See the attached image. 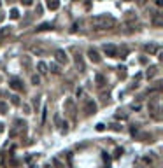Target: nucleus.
<instances>
[{
    "label": "nucleus",
    "instance_id": "f257e3e1",
    "mask_svg": "<svg viewBox=\"0 0 163 168\" xmlns=\"http://www.w3.org/2000/svg\"><path fill=\"white\" fill-rule=\"evenodd\" d=\"M91 27L95 30H111L116 27V18H112L111 14H97L95 18H91Z\"/></svg>",
    "mask_w": 163,
    "mask_h": 168
},
{
    "label": "nucleus",
    "instance_id": "f03ea898",
    "mask_svg": "<svg viewBox=\"0 0 163 168\" xmlns=\"http://www.w3.org/2000/svg\"><path fill=\"white\" fill-rule=\"evenodd\" d=\"M103 53L107 54V56H111V58H116L118 56V47H116L114 44H105L103 46Z\"/></svg>",
    "mask_w": 163,
    "mask_h": 168
},
{
    "label": "nucleus",
    "instance_id": "7ed1b4c3",
    "mask_svg": "<svg viewBox=\"0 0 163 168\" xmlns=\"http://www.w3.org/2000/svg\"><path fill=\"white\" fill-rule=\"evenodd\" d=\"M54 58H56L58 63H67V61H69V56H67V53L63 49H58V51L54 53Z\"/></svg>",
    "mask_w": 163,
    "mask_h": 168
},
{
    "label": "nucleus",
    "instance_id": "20e7f679",
    "mask_svg": "<svg viewBox=\"0 0 163 168\" xmlns=\"http://www.w3.org/2000/svg\"><path fill=\"white\" fill-rule=\"evenodd\" d=\"M84 112H86L88 116L95 114V112H97V103L93 102V100H88L86 105H84Z\"/></svg>",
    "mask_w": 163,
    "mask_h": 168
},
{
    "label": "nucleus",
    "instance_id": "39448f33",
    "mask_svg": "<svg viewBox=\"0 0 163 168\" xmlns=\"http://www.w3.org/2000/svg\"><path fill=\"white\" fill-rule=\"evenodd\" d=\"M9 88L14 89V91H21V89H23V82L14 77V79H11V82H9Z\"/></svg>",
    "mask_w": 163,
    "mask_h": 168
},
{
    "label": "nucleus",
    "instance_id": "423d86ee",
    "mask_svg": "<svg viewBox=\"0 0 163 168\" xmlns=\"http://www.w3.org/2000/svg\"><path fill=\"white\" fill-rule=\"evenodd\" d=\"M144 49H146V53H149V54H156L158 51H160V46H156V44H147V46H144Z\"/></svg>",
    "mask_w": 163,
    "mask_h": 168
},
{
    "label": "nucleus",
    "instance_id": "0eeeda50",
    "mask_svg": "<svg viewBox=\"0 0 163 168\" xmlns=\"http://www.w3.org/2000/svg\"><path fill=\"white\" fill-rule=\"evenodd\" d=\"M88 56H90V60H91L93 63H100V56H98V53L95 49H90V51H88Z\"/></svg>",
    "mask_w": 163,
    "mask_h": 168
},
{
    "label": "nucleus",
    "instance_id": "6e6552de",
    "mask_svg": "<svg viewBox=\"0 0 163 168\" xmlns=\"http://www.w3.org/2000/svg\"><path fill=\"white\" fill-rule=\"evenodd\" d=\"M46 4H48V9L56 11V9L60 7V0H46Z\"/></svg>",
    "mask_w": 163,
    "mask_h": 168
},
{
    "label": "nucleus",
    "instance_id": "1a4fd4ad",
    "mask_svg": "<svg viewBox=\"0 0 163 168\" xmlns=\"http://www.w3.org/2000/svg\"><path fill=\"white\" fill-rule=\"evenodd\" d=\"M158 74V67H154L153 65L151 68H147V72H146V76H147V79H153V77Z\"/></svg>",
    "mask_w": 163,
    "mask_h": 168
},
{
    "label": "nucleus",
    "instance_id": "9d476101",
    "mask_svg": "<svg viewBox=\"0 0 163 168\" xmlns=\"http://www.w3.org/2000/svg\"><path fill=\"white\" fill-rule=\"evenodd\" d=\"M11 35V27H4V28H0V37L4 39V37H9Z\"/></svg>",
    "mask_w": 163,
    "mask_h": 168
},
{
    "label": "nucleus",
    "instance_id": "9b49d317",
    "mask_svg": "<svg viewBox=\"0 0 163 168\" xmlns=\"http://www.w3.org/2000/svg\"><path fill=\"white\" fill-rule=\"evenodd\" d=\"M37 68H39V72H40V74H48V65H46L44 61H39Z\"/></svg>",
    "mask_w": 163,
    "mask_h": 168
},
{
    "label": "nucleus",
    "instance_id": "f8f14e48",
    "mask_svg": "<svg viewBox=\"0 0 163 168\" xmlns=\"http://www.w3.org/2000/svg\"><path fill=\"white\" fill-rule=\"evenodd\" d=\"M16 126L18 128H25V126H27V123H25V121H16ZM18 133V130H12L11 131V137H14Z\"/></svg>",
    "mask_w": 163,
    "mask_h": 168
},
{
    "label": "nucleus",
    "instance_id": "ddd939ff",
    "mask_svg": "<svg viewBox=\"0 0 163 168\" xmlns=\"http://www.w3.org/2000/svg\"><path fill=\"white\" fill-rule=\"evenodd\" d=\"M149 109H151V114H153V117H158V107H156V103H154V102H151Z\"/></svg>",
    "mask_w": 163,
    "mask_h": 168
},
{
    "label": "nucleus",
    "instance_id": "4468645a",
    "mask_svg": "<svg viewBox=\"0 0 163 168\" xmlns=\"http://www.w3.org/2000/svg\"><path fill=\"white\" fill-rule=\"evenodd\" d=\"M49 28H53V25L51 23H44V25H40V27L37 28L39 32H44V30H49Z\"/></svg>",
    "mask_w": 163,
    "mask_h": 168
},
{
    "label": "nucleus",
    "instance_id": "2eb2a0df",
    "mask_svg": "<svg viewBox=\"0 0 163 168\" xmlns=\"http://www.w3.org/2000/svg\"><path fill=\"white\" fill-rule=\"evenodd\" d=\"M49 70H51V72H53V74H60V67H58V65H56V63H53V65H51V67H49Z\"/></svg>",
    "mask_w": 163,
    "mask_h": 168
},
{
    "label": "nucleus",
    "instance_id": "dca6fc26",
    "mask_svg": "<svg viewBox=\"0 0 163 168\" xmlns=\"http://www.w3.org/2000/svg\"><path fill=\"white\" fill-rule=\"evenodd\" d=\"M11 18L12 19H18V18H19V11H18V9H11Z\"/></svg>",
    "mask_w": 163,
    "mask_h": 168
},
{
    "label": "nucleus",
    "instance_id": "f3484780",
    "mask_svg": "<svg viewBox=\"0 0 163 168\" xmlns=\"http://www.w3.org/2000/svg\"><path fill=\"white\" fill-rule=\"evenodd\" d=\"M32 84L39 86V84H40V77H39V76H32Z\"/></svg>",
    "mask_w": 163,
    "mask_h": 168
},
{
    "label": "nucleus",
    "instance_id": "a211bd4d",
    "mask_svg": "<svg viewBox=\"0 0 163 168\" xmlns=\"http://www.w3.org/2000/svg\"><path fill=\"white\" fill-rule=\"evenodd\" d=\"M95 79H97V82H98V86H103V84H105V79H103L102 76H97V77H95Z\"/></svg>",
    "mask_w": 163,
    "mask_h": 168
},
{
    "label": "nucleus",
    "instance_id": "6ab92c4d",
    "mask_svg": "<svg viewBox=\"0 0 163 168\" xmlns=\"http://www.w3.org/2000/svg\"><path fill=\"white\" fill-rule=\"evenodd\" d=\"M11 102L14 103V105H19V96H18V95H12V96H11Z\"/></svg>",
    "mask_w": 163,
    "mask_h": 168
},
{
    "label": "nucleus",
    "instance_id": "aec40b11",
    "mask_svg": "<svg viewBox=\"0 0 163 168\" xmlns=\"http://www.w3.org/2000/svg\"><path fill=\"white\" fill-rule=\"evenodd\" d=\"M0 112H2V114H6L7 112V103H4V102L0 103Z\"/></svg>",
    "mask_w": 163,
    "mask_h": 168
},
{
    "label": "nucleus",
    "instance_id": "412c9836",
    "mask_svg": "<svg viewBox=\"0 0 163 168\" xmlns=\"http://www.w3.org/2000/svg\"><path fill=\"white\" fill-rule=\"evenodd\" d=\"M53 165H56V168H65L60 161H58V159H56V158H53Z\"/></svg>",
    "mask_w": 163,
    "mask_h": 168
},
{
    "label": "nucleus",
    "instance_id": "4be33fe9",
    "mask_svg": "<svg viewBox=\"0 0 163 168\" xmlns=\"http://www.w3.org/2000/svg\"><path fill=\"white\" fill-rule=\"evenodd\" d=\"M19 2H21L23 6H32L33 4V0H19Z\"/></svg>",
    "mask_w": 163,
    "mask_h": 168
},
{
    "label": "nucleus",
    "instance_id": "5701e85b",
    "mask_svg": "<svg viewBox=\"0 0 163 168\" xmlns=\"http://www.w3.org/2000/svg\"><path fill=\"white\" fill-rule=\"evenodd\" d=\"M23 65H25V67L30 65V58H28V56H25V58H23Z\"/></svg>",
    "mask_w": 163,
    "mask_h": 168
},
{
    "label": "nucleus",
    "instance_id": "b1692460",
    "mask_svg": "<svg viewBox=\"0 0 163 168\" xmlns=\"http://www.w3.org/2000/svg\"><path fill=\"white\" fill-rule=\"evenodd\" d=\"M142 161H144V163H146V165H151V163H153V159H151V158H142Z\"/></svg>",
    "mask_w": 163,
    "mask_h": 168
},
{
    "label": "nucleus",
    "instance_id": "393cba45",
    "mask_svg": "<svg viewBox=\"0 0 163 168\" xmlns=\"http://www.w3.org/2000/svg\"><path fill=\"white\" fill-rule=\"evenodd\" d=\"M121 154H123V149H116V154H114V158H119Z\"/></svg>",
    "mask_w": 163,
    "mask_h": 168
},
{
    "label": "nucleus",
    "instance_id": "a878e982",
    "mask_svg": "<svg viewBox=\"0 0 163 168\" xmlns=\"http://www.w3.org/2000/svg\"><path fill=\"white\" fill-rule=\"evenodd\" d=\"M97 130H98V131H103V130H105V126L100 123V125H97Z\"/></svg>",
    "mask_w": 163,
    "mask_h": 168
},
{
    "label": "nucleus",
    "instance_id": "bb28decb",
    "mask_svg": "<svg viewBox=\"0 0 163 168\" xmlns=\"http://www.w3.org/2000/svg\"><path fill=\"white\" fill-rule=\"evenodd\" d=\"M116 117H118V119H126L128 116H126V114H118V116H116Z\"/></svg>",
    "mask_w": 163,
    "mask_h": 168
},
{
    "label": "nucleus",
    "instance_id": "cd10ccee",
    "mask_svg": "<svg viewBox=\"0 0 163 168\" xmlns=\"http://www.w3.org/2000/svg\"><path fill=\"white\" fill-rule=\"evenodd\" d=\"M2 165H4V154L0 152V166H2Z\"/></svg>",
    "mask_w": 163,
    "mask_h": 168
},
{
    "label": "nucleus",
    "instance_id": "c85d7f7f",
    "mask_svg": "<svg viewBox=\"0 0 163 168\" xmlns=\"http://www.w3.org/2000/svg\"><path fill=\"white\" fill-rule=\"evenodd\" d=\"M156 6H158V7H161V6H163V0H156Z\"/></svg>",
    "mask_w": 163,
    "mask_h": 168
},
{
    "label": "nucleus",
    "instance_id": "c756f323",
    "mask_svg": "<svg viewBox=\"0 0 163 168\" xmlns=\"http://www.w3.org/2000/svg\"><path fill=\"white\" fill-rule=\"evenodd\" d=\"M4 18H6V14H4V12H0V23L4 21Z\"/></svg>",
    "mask_w": 163,
    "mask_h": 168
},
{
    "label": "nucleus",
    "instance_id": "7c9ffc66",
    "mask_svg": "<svg viewBox=\"0 0 163 168\" xmlns=\"http://www.w3.org/2000/svg\"><path fill=\"white\" fill-rule=\"evenodd\" d=\"M137 2H139V6H144V4H146L147 0H137Z\"/></svg>",
    "mask_w": 163,
    "mask_h": 168
},
{
    "label": "nucleus",
    "instance_id": "2f4dec72",
    "mask_svg": "<svg viewBox=\"0 0 163 168\" xmlns=\"http://www.w3.org/2000/svg\"><path fill=\"white\" fill-rule=\"evenodd\" d=\"M2 131H4V125H2V123H0V133H2Z\"/></svg>",
    "mask_w": 163,
    "mask_h": 168
},
{
    "label": "nucleus",
    "instance_id": "473e14b6",
    "mask_svg": "<svg viewBox=\"0 0 163 168\" xmlns=\"http://www.w3.org/2000/svg\"><path fill=\"white\" fill-rule=\"evenodd\" d=\"M44 168H51V166H49V165H46V166H44Z\"/></svg>",
    "mask_w": 163,
    "mask_h": 168
},
{
    "label": "nucleus",
    "instance_id": "72a5a7b5",
    "mask_svg": "<svg viewBox=\"0 0 163 168\" xmlns=\"http://www.w3.org/2000/svg\"><path fill=\"white\" fill-rule=\"evenodd\" d=\"M32 168H37V166H32Z\"/></svg>",
    "mask_w": 163,
    "mask_h": 168
}]
</instances>
